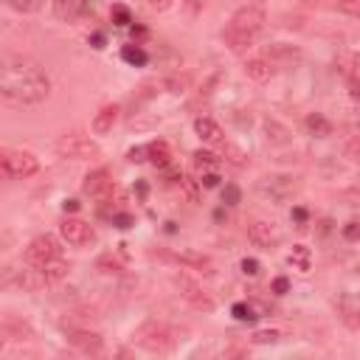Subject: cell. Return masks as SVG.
Segmentation results:
<instances>
[{
  "label": "cell",
  "mask_w": 360,
  "mask_h": 360,
  "mask_svg": "<svg viewBox=\"0 0 360 360\" xmlns=\"http://www.w3.org/2000/svg\"><path fill=\"white\" fill-rule=\"evenodd\" d=\"M166 87H169V93H183V90L189 87V76H175V79H166Z\"/></svg>",
  "instance_id": "e575fe53"
},
{
  "label": "cell",
  "mask_w": 360,
  "mask_h": 360,
  "mask_svg": "<svg viewBox=\"0 0 360 360\" xmlns=\"http://www.w3.org/2000/svg\"><path fill=\"white\" fill-rule=\"evenodd\" d=\"M349 96L355 99V102H360V74H349Z\"/></svg>",
  "instance_id": "74e56055"
},
{
  "label": "cell",
  "mask_w": 360,
  "mask_h": 360,
  "mask_svg": "<svg viewBox=\"0 0 360 360\" xmlns=\"http://www.w3.org/2000/svg\"><path fill=\"white\" fill-rule=\"evenodd\" d=\"M0 169L9 180H25L40 172V161L34 153H25V149H6L0 155Z\"/></svg>",
  "instance_id": "3957f363"
},
{
  "label": "cell",
  "mask_w": 360,
  "mask_h": 360,
  "mask_svg": "<svg viewBox=\"0 0 360 360\" xmlns=\"http://www.w3.org/2000/svg\"><path fill=\"white\" fill-rule=\"evenodd\" d=\"M17 284H20L23 290H43V287H48V279H45V273H43V267L28 265L23 273L17 276Z\"/></svg>",
  "instance_id": "9a60e30c"
},
{
  "label": "cell",
  "mask_w": 360,
  "mask_h": 360,
  "mask_svg": "<svg viewBox=\"0 0 360 360\" xmlns=\"http://www.w3.org/2000/svg\"><path fill=\"white\" fill-rule=\"evenodd\" d=\"M177 262H183V265H192V267H197V270H203V273H212V259H205V256H197V254H180V256H175Z\"/></svg>",
  "instance_id": "484cf974"
},
{
  "label": "cell",
  "mask_w": 360,
  "mask_h": 360,
  "mask_svg": "<svg viewBox=\"0 0 360 360\" xmlns=\"http://www.w3.org/2000/svg\"><path fill=\"white\" fill-rule=\"evenodd\" d=\"M71 344L76 349L87 352V355H96L102 349V338L96 333H79V329H74V333H71Z\"/></svg>",
  "instance_id": "d6986e66"
},
{
  "label": "cell",
  "mask_w": 360,
  "mask_h": 360,
  "mask_svg": "<svg viewBox=\"0 0 360 360\" xmlns=\"http://www.w3.org/2000/svg\"><path fill=\"white\" fill-rule=\"evenodd\" d=\"M6 3L20 14H34L43 6V0H6Z\"/></svg>",
  "instance_id": "f1b7e54d"
},
{
  "label": "cell",
  "mask_w": 360,
  "mask_h": 360,
  "mask_svg": "<svg viewBox=\"0 0 360 360\" xmlns=\"http://www.w3.org/2000/svg\"><path fill=\"white\" fill-rule=\"evenodd\" d=\"M56 153L63 158H74V161H85V158H96L99 155V146L90 141L87 135L82 133H71V135H63L56 141Z\"/></svg>",
  "instance_id": "8992f818"
},
{
  "label": "cell",
  "mask_w": 360,
  "mask_h": 360,
  "mask_svg": "<svg viewBox=\"0 0 360 360\" xmlns=\"http://www.w3.org/2000/svg\"><path fill=\"white\" fill-rule=\"evenodd\" d=\"M338 313H341V318H344V324H346L349 329H360V298H355V295H341Z\"/></svg>",
  "instance_id": "4fadbf2b"
},
{
  "label": "cell",
  "mask_w": 360,
  "mask_h": 360,
  "mask_svg": "<svg viewBox=\"0 0 360 360\" xmlns=\"http://www.w3.org/2000/svg\"><path fill=\"white\" fill-rule=\"evenodd\" d=\"M0 96L17 107H34L51 96V79L28 56H6L0 68Z\"/></svg>",
  "instance_id": "6da1fadb"
},
{
  "label": "cell",
  "mask_w": 360,
  "mask_h": 360,
  "mask_svg": "<svg viewBox=\"0 0 360 360\" xmlns=\"http://www.w3.org/2000/svg\"><path fill=\"white\" fill-rule=\"evenodd\" d=\"M82 192L90 194V197H107L113 192V175L110 169H93L87 177H85V183H82Z\"/></svg>",
  "instance_id": "8fae6325"
},
{
  "label": "cell",
  "mask_w": 360,
  "mask_h": 360,
  "mask_svg": "<svg viewBox=\"0 0 360 360\" xmlns=\"http://www.w3.org/2000/svg\"><path fill=\"white\" fill-rule=\"evenodd\" d=\"M118 113H122V107H118V104H104V107L96 113V118H93V133H99V135L110 133L113 124L118 122Z\"/></svg>",
  "instance_id": "2e32d148"
},
{
  "label": "cell",
  "mask_w": 360,
  "mask_h": 360,
  "mask_svg": "<svg viewBox=\"0 0 360 360\" xmlns=\"http://www.w3.org/2000/svg\"><path fill=\"white\" fill-rule=\"evenodd\" d=\"M239 200H243V192H239V186L228 183V186L223 189V203H225V205H236Z\"/></svg>",
  "instance_id": "1f68e13d"
},
{
  "label": "cell",
  "mask_w": 360,
  "mask_h": 360,
  "mask_svg": "<svg viewBox=\"0 0 360 360\" xmlns=\"http://www.w3.org/2000/svg\"><path fill=\"white\" fill-rule=\"evenodd\" d=\"M82 3H85V0H54V12H56V17H63V20H74L82 12Z\"/></svg>",
  "instance_id": "7402d4cb"
},
{
  "label": "cell",
  "mask_w": 360,
  "mask_h": 360,
  "mask_svg": "<svg viewBox=\"0 0 360 360\" xmlns=\"http://www.w3.org/2000/svg\"><path fill=\"white\" fill-rule=\"evenodd\" d=\"M338 12L349 17H360V0H338Z\"/></svg>",
  "instance_id": "d6a6232c"
},
{
  "label": "cell",
  "mask_w": 360,
  "mask_h": 360,
  "mask_svg": "<svg viewBox=\"0 0 360 360\" xmlns=\"http://www.w3.org/2000/svg\"><path fill=\"white\" fill-rule=\"evenodd\" d=\"M113 23L115 25H122V28H127L130 23H133V14H130V9L127 6H122V3H118V6H113Z\"/></svg>",
  "instance_id": "4dcf8cb0"
},
{
  "label": "cell",
  "mask_w": 360,
  "mask_h": 360,
  "mask_svg": "<svg viewBox=\"0 0 360 360\" xmlns=\"http://www.w3.org/2000/svg\"><path fill=\"white\" fill-rule=\"evenodd\" d=\"M59 234H63V239H65L68 245H76V248L90 245V243L96 239L93 225L85 223V220H79V217H68V220L59 223Z\"/></svg>",
  "instance_id": "9c48e42d"
},
{
  "label": "cell",
  "mask_w": 360,
  "mask_h": 360,
  "mask_svg": "<svg viewBox=\"0 0 360 360\" xmlns=\"http://www.w3.org/2000/svg\"><path fill=\"white\" fill-rule=\"evenodd\" d=\"M307 130H310L315 138H326V135H333V124H329L321 113L307 115Z\"/></svg>",
  "instance_id": "603a6c76"
},
{
  "label": "cell",
  "mask_w": 360,
  "mask_h": 360,
  "mask_svg": "<svg viewBox=\"0 0 360 360\" xmlns=\"http://www.w3.org/2000/svg\"><path fill=\"white\" fill-rule=\"evenodd\" d=\"M56 256H63V248H59V243L51 234H43V236L32 239V245L25 248V262L28 265H37V267H43L45 262H51Z\"/></svg>",
  "instance_id": "ba28073f"
},
{
  "label": "cell",
  "mask_w": 360,
  "mask_h": 360,
  "mask_svg": "<svg viewBox=\"0 0 360 360\" xmlns=\"http://www.w3.org/2000/svg\"><path fill=\"white\" fill-rule=\"evenodd\" d=\"M194 133L203 141H208V144H220L223 141V127L214 122V118H205V115L194 118Z\"/></svg>",
  "instance_id": "5bb4252c"
},
{
  "label": "cell",
  "mask_w": 360,
  "mask_h": 360,
  "mask_svg": "<svg viewBox=\"0 0 360 360\" xmlns=\"http://www.w3.org/2000/svg\"><path fill=\"white\" fill-rule=\"evenodd\" d=\"M239 267H243L245 276H256L259 273V262L256 259H243V262H239Z\"/></svg>",
  "instance_id": "ab89813d"
},
{
  "label": "cell",
  "mask_w": 360,
  "mask_h": 360,
  "mask_svg": "<svg viewBox=\"0 0 360 360\" xmlns=\"http://www.w3.org/2000/svg\"><path fill=\"white\" fill-rule=\"evenodd\" d=\"M135 341H138L144 349H149V352H164V349H169V346L177 344V329L153 321V324H146V326L138 329Z\"/></svg>",
  "instance_id": "277c9868"
},
{
  "label": "cell",
  "mask_w": 360,
  "mask_h": 360,
  "mask_svg": "<svg viewBox=\"0 0 360 360\" xmlns=\"http://www.w3.org/2000/svg\"><path fill=\"white\" fill-rule=\"evenodd\" d=\"M265 59L273 65H295L302 63V51H298L295 45H284V43H273L265 48Z\"/></svg>",
  "instance_id": "7c38bea8"
},
{
  "label": "cell",
  "mask_w": 360,
  "mask_h": 360,
  "mask_svg": "<svg viewBox=\"0 0 360 360\" xmlns=\"http://www.w3.org/2000/svg\"><path fill=\"white\" fill-rule=\"evenodd\" d=\"M65 212H79V203L76 200H65Z\"/></svg>",
  "instance_id": "bcb514c9"
},
{
  "label": "cell",
  "mask_w": 360,
  "mask_h": 360,
  "mask_svg": "<svg viewBox=\"0 0 360 360\" xmlns=\"http://www.w3.org/2000/svg\"><path fill=\"white\" fill-rule=\"evenodd\" d=\"M149 6L155 12H166V9H172V0H149Z\"/></svg>",
  "instance_id": "f6af8a7d"
},
{
  "label": "cell",
  "mask_w": 360,
  "mask_h": 360,
  "mask_svg": "<svg viewBox=\"0 0 360 360\" xmlns=\"http://www.w3.org/2000/svg\"><path fill=\"white\" fill-rule=\"evenodd\" d=\"M200 183H203L205 189H214V186L220 183V175H217V172H205V175H203V180H200Z\"/></svg>",
  "instance_id": "60d3db41"
},
{
  "label": "cell",
  "mask_w": 360,
  "mask_h": 360,
  "mask_svg": "<svg viewBox=\"0 0 360 360\" xmlns=\"http://www.w3.org/2000/svg\"><path fill=\"white\" fill-rule=\"evenodd\" d=\"M295 189H298V180L293 175H270V177L259 180V186H256L259 197H265L270 203H284L287 197L295 194Z\"/></svg>",
  "instance_id": "5b68a950"
},
{
  "label": "cell",
  "mask_w": 360,
  "mask_h": 360,
  "mask_svg": "<svg viewBox=\"0 0 360 360\" xmlns=\"http://www.w3.org/2000/svg\"><path fill=\"white\" fill-rule=\"evenodd\" d=\"M344 239L346 243H357L360 239V223H346L344 225Z\"/></svg>",
  "instance_id": "8d00e7d4"
},
{
  "label": "cell",
  "mask_w": 360,
  "mask_h": 360,
  "mask_svg": "<svg viewBox=\"0 0 360 360\" xmlns=\"http://www.w3.org/2000/svg\"><path fill=\"white\" fill-rule=\"evenodd\" d=\"M146 161L153 164V166H158V169H166L169 164H172V149H169V144L166 141H153L146 146Z\"/></svg>",
  "instance_id": "e0dca14e"
},
{
  "label": "cell",
  "mask_w": 360,
  "mask_h": 360,
  "mask_svg": "<svg viewBox=\"0 0 360 360\" xmlns=\"http://www.w3.org/2000/svg\"><path fill=\"white\" fill-rule=\"evenodd\" d=\"M122 59H124V63H130V65H138V68H141V65H146L149 56H146V51L135 43V45H124V48H122Z\"/></svg>",
  "instance_id": "d4e9b609"
},
{
  "label": "cell",
  "mask_w": 360,
  "mask_h": 360,
  "mask_svg": "<svg viewBox=\"0 0 360 360\" xmlns=\"http://www.w3.org/2000/svg\"><path fill=\"white\" fill-rule=\"evenodd\" d=\"M175 284H177L180 295H183L194 310H203V313H212V310H214V298L208 295L194 279H189L186 273H175Z\"/></svg>",
  "instance_id": "52a82bcc"
},
{
  "label": "cell",
  "mask_w": 360,
  "mask_h": 360,
  "mask_svg": "<svg viewBox=\"0 0 360 360\" xmlns=\"http://www.w3.org/2000/svg\"><path fill=\"white\" fill-rule=\"evenodd\" d=\"M287 262H290V265H295L298 270H310V251H307L304 245H295Z\"/></svg>",
  "instance_id": "83f0119b"
},
{
  "label": "cell",
  "mask_w": 360,
  "mask_h": 360,
  "mask_svg": "<svg viewBox=\"0 0 360 360\" xmlns=\"http://www.w3.org/2000/svg\"><path fill=\"white\" fill-rule=\"evenodd\" d=\"M245 74L254 82H267L270 74H273V63H267L265 56H254V59H248V63H245Z\"/></svg>",
  "instance_id": "ac0fdd59"
},
{
  "label": "cell",
  "mask_w": 360,
  "mask_h": 360,
  "mask_svg": "<svg viewBox=\"0 0 360 360\" xmlns=\"http://www.w3.org/2000/svg\"><path fill=\"white\" fill-rule=\"evenodd\" d=\"M344 155H346L349 161H360V135H355V138H352V141L346 144Z\"/></svg>",
  "instance_id": "d590c367"
},
{
  "label": "cell",
  "mask_w": 360,
  "mask_h": 360,
  "mask_svg": "<svg viewBox=\"0 0 360 360\" xmlns=\"http://www.w3.org/2000/svg\"><path fill=\"white\" fill-rule=\"evenodd\" d=\"M267 23V9H265V0H251L248 6L236 9L234 17L228 20V28H225V43L231 45V51H243L248 48L259 32Z\"/></svg>",
  "instance_id": "7a4b0ae2"
},
{
  "label": "cell",
  "mask_w": 360,
  "mask_h": 360,
  "mask_svg": "<svg viewBox=\"0 0 360 360\" xmlns=\"http://www.w3.org/2000/svg\"><path fill=\"white\" fill-rule=\"evenodd\" d=\"M43 273H45L48 284H54V282H59V279L68 276V262H65L63 256H56V259H51V262L43 265Z\"/></svg>",
  "instance_id": "44dd1931"
},
{
  "label": "cell",
  "mask_w": 360,
  "mask_h": 360,
  "mask_svg": "<svg viewBox=\"0 0 360 360\" xmlns=\"http://www.w3.org/2000/svg\"><path fill=\"white\" fill-rule=\"evenodd\" d=\"M248 239H251L256 248L270 251V248L279 245V231L270 225V223H265V220H254V223L248 225Z\"/></svg>",
  "instance_id": "30bf717a"
},
{
  "label": "cell",
  "mask_w": 360,
  "mask_h": 360,
  "mask_svg": "<svg viewBox=\"0 0 360 360\" xmlns=\"http://www.w3.org/2000/svg\"><path fill=\"white\" fill-rule=\"evenodd\" d=\"M231 313H234V318H236V321H243V324H254V321L259 318V315L251 310V304H234V310H231Z\"/></svg>",
  "instance_id": "f546056e"
},
{
  "label": "cell",
  "mask_w": 360,
  "mask_h": 360,
  "mask_svg": "<svg viewBox=\"0 0 360 360\" xmlns=\"http://www.w3.org/2000/svg\"><path fill=\"white\" fill-rule=\"evenodd\" d=\"M127 161H130V164H141V161H146V146H133L130 153H127Z\"/></svg>",
  "instance_id": "f35d334b"
},
{
  "label": "cell",
  "mask_w": 360,
  "mask_h": 360,
  "mask_svg": "<svg viewBox=\"0 0 360 360\" xmlns=\"http://www.w3.org/2000/svg\"><path fill=\"white\" fill-rule=\"evenodd\" d=\"M282 338V333H276V329H262V333L254 335V344H276Z\"/></svg>",
  "instance_id": "836d02e7"
},
{
  "label": "cell",
  "mask_w": 360,
  "mask_h": 360,
  "mask_svg": "<svg viewBox=\"0 0 360 360\" xmlns=\"http://www.w3.org/2000/svg\"><path fill=\"white\" fill-rule=\"evenodd\" d=\"M265 133H267V141H273V144H287L290 141L287 127H282L276 122H265Z\"/></svg>",
  "instance_id": "4316f807"
},
{
  "label": "cell",
  "mask_w": 360,
  "mask_h": 360,
  "mask_svg": "<svg viewBox=\"0 0 360 360\" xmlns=\"http://www.w3.org/2000/svg\"><path fill=\"white\" fill-rule=\"evenodd\" d=\"M99 267L104 270V273H118V270H122L118 262H113V259H99Z\"/></svg>",
  "instance_id": "b9f144b4"
},
{
  "label": "cell",
  "mask_w": 360,
  "mask_h": 360,
  "mask_svg": "<svg viewBox=\"0 0 360 360\" xmlns=\"http://www.w3.org/2000/svg\"><path fill=\"white\" fill-rule=\"evenodd\" d=\"M295 220H302V223L307 220V212H304V208H295Z\"/></svg>",
  "instance_id": "7dc6e473"
},
{
  "label": "cell",
  "mask_w": 360,
  "mask_h": 360,
  "mask_svg": "<svg viewBox=\"0 0 360 360\" xmlns=\"http://www.w3.org/2000/svg\"><path fill=\"white\" fill-rule=\"evenodd\" d=\"M3 335H6L9 341H32V338H34L32 326L20 324V321H14V318H9V321L3 324Z\"/></svg>",
  "instance_id": "ffe728a7"
},
{
  "label": "cell",
  "mask_w": 360,
  "mask_h": 360,
  "mask_svg": "<svg viewBox=\"0 0 360 360\" xmlns=\"http://www.w3.org/2000/svg\"><path fill=\"white\" fill-rule=\"evenodd\" d=\"M287 290H290V282H287L284 276H279V279L273 282V293H276V295H284Z\"/></svg>",
  "instance_id": "ee69618b"
},
{
  "label": "cell",
  "mask_w": 360,
  "mask_h": 360,
  "mask_svg": "<svg viewBox=\"0 0 360 360\" xmlns=\"http://www.w3.org/2000/svg\"><path fill=\"white\" fill-rule=\"evenodd\" d=\"M113 225H118V228H130V225H133V217H130V214H113Z\"/></svg>",
  "instance_id": "7bdbcfd3"
},
{
  "label": "cell",
  "mask_w": 360,
  "mask_h": 360,
  "mask_svg": "<svg viewBox=\"0 0 360 360\" xmlns=\"http://www.w3.org/2000/svg\"><path fill=\"white\" fill-rule=\"evenodd\" d=\"M194 166H197V172H200V175H205V172H217L220 158H217L214 153H205V149H197V153H194Z\"/></svg>",
  "instance_id": "cb8c5ba5"
}]
</instances>
